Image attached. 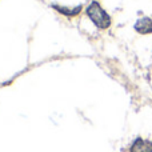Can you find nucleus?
Masks as SVG:
<instances>
[{"label": "nucleus", "instance_id": "nucleus-3", "mask_svg": "<svg viewBox=\"0 0 152 152\" xmlns=\"http://www.w3.org/2000/svg\"><path fill=\"white\" fill-rule=\"evenodd\" d=\"M135 31L142 35L152 34V19L151 18H142L135 23Z\"/></svg>", "mask_w": 152, "mask_h": 152}, {"label": "nucleus", "instance_id": "nucleus-2", "mask_svg": "<svg viewBox=\"0 0 152 152\" xmlns=\"http://www.w3.org/2000/svg\"><path fill=\"white\" fill-rule=\"evenodd\" d=\"M129 152H152V142L143 137H136L129 147Z\"/></svg>", "mask_w": 152, "mask_h": 152}, {"label": "nucleus", "instance_id": "nucleus-4", "mask_svg": "<svg viewBox=\"0 0 152 152\" xmlns=\"http://www.w3.org/2000/svg\"><path fill=\"white\" fill-rule=\"evenodd\" d=\"M52 8H55V10L58 11L59 13H61V15L68 16V18H72V16L79 15L83 7H81V5H77V7H75V8H69V7H61V5H56V4H53V5H52Z\"/></svg>", "mask_w": 152, "mask_h": 152}, {"label": "nucleus", "instance_id": "nucleus-1", "mask_svg": "<svg viewBox=\"0 0 152 152\" xmlns=\"http://www.w3.org/2000/svg\"><path fill=\"white\" fill-rule=\"evenodd\" d=\"M87 16L89 18V20L100 29H107L111 26V18L105 10L99 4L97 1H92L91 4L87 7L86 10Z\"/></svg>", "mask_w": 152, "mask_h": 152}]
</instances>
